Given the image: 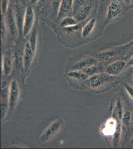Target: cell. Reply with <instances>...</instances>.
Instances as JSON below:
<instances>
[{
    "label": "cell",
    "instance_id": "12",
    "mask_svg": "<svg viewBox=\"0 0 133 149\" xmlns=\"http://www.w3.org/2000/svg\"><path fill=\"white\" fill-rule=\"evenodd\" d=\"M97 64H98V60L96 58L89 57L81 60V61L75 63L74 65L72 66V69L74 70H81L84 69L88 68Z\"/></svg>",
    "mask_w": 133,
    "mask_h": 149
},
{
    "label": "cell",
    "instance_id": "29",
    "mask_svg": "<svg viewBox=\"0 0 133 149\" xmlns=\"http://www.w3.org/2000/svg\"><path fill=\"white\" fill-rule=\"evenodd\" d=\"M39 0H30V3L31 5H36V3H37Z\"/></svg>",
    "mask_w": 133,
    "mask_h": 149
},
{
    "label": "cell",
    "instance_id": "4",
    "mask_svg": "<svg viewBox=\"0 0 133 149\" xmlns=\"http://www.w3.org/2000/svg\"><path fill=\"white\" fill-rule=\"evenodd\" d=\"M63 126L64 121L62 119H58L51 124L41 134L39 138L40 142L45 143L52 139L61 130Z\"/></svg>",
    "mask_w": 133,
    "mask_h": 149
},
{
    "label": "cell",
    "instance_id": "2",
    "mask_svg": "<svg viewBox=\"0 0 133 149\" xmlns=\"http://www.w3.org/2000/svg\"><path fill=\"white\" fill-rule=\"evenodd\" d=\"M133 49V45L129 43L124 46L111 48L98 52L95 57L98 60L108 62L112 60H118L119 58L124 57Z\"/></svg>",
    "mask_w": 133,
    "mask_h": 149
},
{
    "label": "cell",
    "instance_id": "18",
    "mask_svg": "<svg viewBox=\"0 0 133 149\" xmlns=\"http://www.w3.org/2000/svg\"><path fill=\"white\" fill-rule=\"evenodd\" d=\"M78 24H79V22L75 19L74 17L67 16L63 18L60 22V26L62 28H66L76 26Z\"/></svg>",
    "mask_w": 133,
    "mask_h": 149
},
{
    "label": "cell",
    "instance_id": "11",
    "mask_svg": "<svg viewBox=\"0 0 133 149\" xmlns=\"http://www.w3.org/2000/svg\"><path fill=\"white\" fill-rule=\"evenodd\" d=\"M91 10L92 6L91 5H85L77 10V12L72 15V17H74L79 23L83 22L88 17Z\"/></svg>",
    "mask_w": 133,
    "mask_h": 149
},
{
    "label": "cell",
    "instance_id": "19",
    "mask_svg": "<svg viewBox=\"0 0 133 149\" xmlns=\"http://www.w3.org/2000/svg\"><path fill=\"white\" fill-rule=\"evenodd\" d=\"M3 63V70L4 74L8 75L10 74L12 70V61L10 58L8 56H5L3 57L2 59Z\"/></svg>",
    "mask_w": 133,
    "mask_h": 149
},
{
    "label": "cell",
    "instance_id": "1",
    "mask_svg": "<svg viewBox=\"0 0 133 149\" xmlns=\"http://www.w3.org/2000/svg\"><path fill=\"white\" fill-rule=\"evenodd\" d=\"M128 10L122 0H110L105 10L104 26L119 20Z\"/></svg>",
    "mask_w": 133,
    "mask_h": 149
},
{
    "label": "cell",
    "instance_id": "21",
    "mask_svg": "<svg viewBox=\"0 0 133 149\" xmlns=\"http://www.w3.org/2000/svg\"><path fill=\"white\" fill-rule=\"evenodd\" d=\"M7 26L6 21V18L4 17V15L2 14L1 15V39L2 41L5 39L7 34Z\"/></svg>",
    "mask_w": 133,
    "mask_h": 149
},
{
    "label": "cell",
    "instance_id": "7",
    "mask_svg": "<svg viewBox=\"0 0 133 149\" xmlns=\"http://www.w3.org/2000/svg\"><path fill=\"white\" fill-rule=\"evenodd\" d=\"M127 63L122 60L114 61L105 69V72L112 76H116L121 73L124 69Z\"/></svg>",
    "mask_w": 133,
    "mask_h": 149
},
{
    "label": "cell",
    "instance_id": "13",
    "mask_svg": "<svg viewBox=\"0 0 133 149\" xmlns=\"http://www.w3.org/2000/svg\"><path fill=\"white\" fill-rule=\"evenodd\" d=\"M34 53V52L32 50L30 44L27 41L25 44L23 57L24 66L26 69H28L31 66V64L32 63Z\"/></svg>",
    "mask_w": 133,
    "mask_h": 149
},
{
    "label": "cell",
    "instance_id": "27",
    "mask_svg": "<svg viewBox=\"0 0 133 149\" xmlns=\"http://www.w3.org/2000/svg\"><path fill=\"white\" fill-rule=\"evenodd\" d=\"M126 7L129 10L133 8V0H122Z\"/></svg>",
    "mask_w": 133,
    "mask_h": 149
},
{
    "label": "cell",
    "instance_id": "24",
    "mask_svg": "<svg viewBox=\"0 0 133 149\" xmlns=\"http://www.w3.org/2000/svg\"><path fill=\"white\" fill-rule=\"evenodd\" d=\"M130 119H131V114L130 112H125V113L123 114V116H122L123 123L125 125L128 126L129 125Z\"/></svg>",
    "mask_w": 133,
    "mask_h": 149
},
{
    "label": "cell",
    "instance_id": "14",
    "mask_svg": "<svg viewBox=\"0 0 133 149\" xmlns=\"http://www.w3.org/2000/svg\"><path fill=\"white\" fill-rule=\"evenodd\" d=\"M96 19L92 18L86 23L82 29L81 36L83 38H86L91 34L96 26Z\"/></svg>",
    "mask_w": 133,
    "mask_h": 149
},
{
    "label": "cell",
    "instance_id": "6",
    "mask_svg": "<svg viewBox=\"0 0 133 149\" xmlns=\"http://www.w3.org/2000/svg\"><path fill=\"white\" fill-rule=\"evenodd\" d=\"M19 91L18 84L15 80H13L9 86L8 93V107L10 111H13L15 108L19 100Z\"/></svg>",
    "mask_w": 133,
    "mask_h": 149
},
{
    "label": "cell",
    "instance_id": "31",
    "mask_svg": "<svg viewBox=\"0 0 133 149\" xmlns=\"http://www.w3.org/2000/svg\"><path fill=\"white\" fill-rule=\"evenodd\" d=\"M130 144H131V145H133V137H132V138L131 140Z\"/></svg>",
    "mask_w": 133,
    "mask_h": 149
},
{
    "label": "cell",
    "instance_id": "30",
    "mask_svg": "<svg viewBox=\"0 0 133 149\" xmlns=\"http://www.w3.org/2000/svg\"><path fill=\"white\" fill-rule=\"evenodd\" d=\"M110 1V0H100V1L102 3H104H104H106V2H108V3H109Z\"/></svg>",
    "mask_w": 133,
    "mask_h": 149
},
{
    "label": "cell",
    "instance_id": "26",
    "mask_svg": "<svg viewBox=\"0 0 133 149\" xmlns=\"http://www.w3.org/2000/svg\"><path fill=\"white\" fill-rule=\"evenodd\" d=\"M124 86H125V90L126 91L127 93H128L129 96L131 99L132 102H133V87L131 86L130 85H127V84L124 85Z\"/></svg>",
    "mask_w": 133,
    "mask_h": 149
},
{
    "label": "cell",
    "instance_id": "20",
    "mask_svg": "<svg viewBox=\"0 0 133 149\" xmlns=\"http://www.w3.org/2000/svg\"><path fill=\"white\" fill-rule=\"evenodd\" d=\"M29 34L30 36H29L28 42L30 44L32 50L35 52L36 49L37 42V33L36 29L34 28Z\"/></svg>",
    "mask_w": 133,
    "mask_h": 149
},
{
    "label": "cell",
    "instance_id": "17",
    "mask_svg": "<svg viewBox=\"0 0 133 149\" xmlns=\"http://www.w3.org/2000/svg\"><path fill=\"white\" fill-rule=\"evenodd\" d=\"M103 68L102 65L98 63L97 64L95 65L88 68H85L81 70L83 72H84L88 76L91 77L98 73L102 72V71H103Z\"/></svg>",
    "mask_w": 133,
    "mask_h": 149
},
{
    "label": "cell",
    "instance_id": "33",
    "mask_svg": "<svg viewBox=\"0 0 133 149\" xmlns=\"http://www.w3.org/2000/svg\"><path fill=\"white\" fill-rule=\"evenodd\" d=\"M132 81H133V79H132Z\"/></svg>",
    "mask_w": 133,
    "mask_h": 149
},
{
    "label": "cell",
    "instance_id": "3",
    "mask_svg": "<svg viewBox=\"0 0 133 149\" xmlns=\"http://www.w3.org/2000/svg\"><path fill=\"white\" fill-rule=\"evenodd\" d=\"M115 77L110 76L105 72H101L89 77L85 81V83L91 88H100L114 81L116 79Z\"/></svg>",
    "mask_w": 133,
    "mask_h": 149
},
{
    "label": "cell",
    "instance_id": "25",
    "mask_svg": "<svg viewBox=\"0 0 133 149\" xmlns=\"http://www.w3.org/2000/svg\"><path fill=\"white\" fill-rule=\"evenodd\" d=\"M61 2V0H52L53 10L57 14H58Z\"/></svg>",
    "mask_w": 133,
    "mask_h": 149
},
{
    "label": "cell",
    "instance_id": "5",
    "mask_svg": "<svg viewBox=\"0 0 133 149\" xmlns=\"http://www.w3.org/2000/svg\"><path fill=\"white\" fill-rule=\"evenodd\" d=\"M35 12L31 6L26 8L24 17L22 35L24 37L28 36L33 29L35 22Z\"/></svg>",
    "mask_w": 133,
    "mask_h": 149
},
{
    "label": "cell",
    "instance_id": "28",
    "mask_svg": "<svg viewBox=\"0 0 133 149\" xmlns=\"http://www.w3.org/2000/svg\"><path fill=\"white\" fill-rule=\"evenodd\" d=\"M129 66H133V56H132L130 59L128 61V63H127Z\"/></svg>",
    "mask_w": 133,
    "mask_h": 149
},
{
    "label": "cell",
    "instance_id": "32",
    "mask_svg": "<svg viewBox=\"0 0 133 149\" xmlns=\"http://www.w3.org/2000/svg\"><path fill=\"white\" fill-rule=\"evenodd\" d=\"M130 43H131V44H133V41H131V42H130Z\"/></svg>",
    "mask_w": 133,
    "mask_h": 149
},
{
    "label": "cell",
    "instance_id": "16",
    "mask_svg": "<svg viewBox=\"0 0 133 149\" xmlns=\"http://www.w3.org/2000/svg\"><path fill=\"white\" fill-rule=\"evenodd\" d=\"M68 76L77 80L84 81H86L89 77L86 73H84V72L80 70H77L70 71L68 73Z\"/></svg>",
    "mask_w": 133,
    "mask_h": 149
},
{
    "label": "cell",
    "instance_id": "23",
    "mask_svg": "<svg viewBox=\"0 0 133 149\" xmlns=\"http://www.w3.org/2000/svg\"><path fill=\"white\" fill-rule=\"evenodd\" d=\"M1 8L2 14H7L9 9V0H1Z\"/></svg>",
    "mask_w": 133,
    "mask_h": 149
},
{
    "label": "cell",
    "instance_id": "8",
    "mask_svg": "<svg viewBox=\"0 0 133 149\" xmlns=\"http://www.w3.org/2000/svg\"><path fill=\"white\" fill-rule=\"evenodd\" d=\"M6 21L7 24V28L8 29L9 32L13 37L16 36L17 33H19L15 13L13 11L11 8H9L8 11L7 12V17L6 18Z\"/></svg>",
    "mask_w": 133,
    "mask_h": 149
},
{
    "label": "cell",
    "instance_id": "22",
    "mask_svg": "<svg viewBox=\"0 0 133 149\" xmlns=\"http://www.w3.org/2000/svg\"><path fill=\"white\" fill-rule=\"evenodd\" d=\"M86 0H73L72 3V14H75L77 10L85 5L86 3Z\"/></svg>",
    "mask_w": 133,
    "mask_h": 149
},
{
    "label": "cell",
    "instance_id": "15",
    "mask_svg": "<svg viewBox=\"0 0 133 149\" xmlns=\"http://www.w3.org/2000/svg\"><path fill=\"white\" fill-rule=\"evenodd\" d=\"M117 124L114 119H110L106 122L103 132L106 136L113 135L117 131Z\"/></svg>",
    "mask_w": 133,
    "mask_h": 149
},
{
    "label": "cell",
    "instance_id": "10",
    "mask_svg": "<svg viewBox=\"0 0 133 149\" xmlns=\"http://www.w3.org/2000/svg\"><path fill=\"white\" fill-rule=\"evenodd\" d=\"M73 0H61L58 15L59 17H63L70 16L72 13Z\"/></svg>",
    "mask_w": 133,
    "mask_h": 149
},
{
    "label": "cell",
    "instance_id": "9",
    "mask_svg": "<svg viewBox=\"0 0 133 149\" xmlns=\"http://www.w3.org/2000/svg\"><path fill=\"white\" fill-rule=\"evenodd\" d=\"M25 8L22 6V3H17L15 6V19L17 21V25L19 29V34H22L23 30V25H24V17L25 14Z\"/></svg>",
    "mask_w": 133,
    "mask_h": 149
}]
</instances>
